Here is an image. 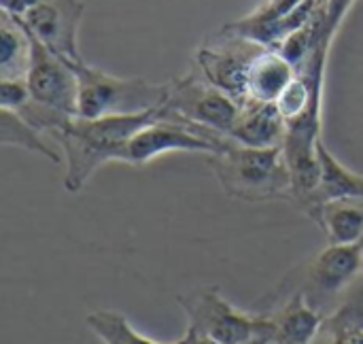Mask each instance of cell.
<instances>
[{
    "instance_id": "cell-1",
    "label": "cell",
    "mask_w": 363,
    "mask_h": 344,
    "mask_svg": "<svg viewBox=\"0 0 363 344\" xmlns=\"http://www.w3.org/2000/svg\"><path fill=\"white\" fill-rule=\"evenodd\" d=\"M162 109L125 115V117H102L83 119L74 117L53 138L62 145L66 155L64 189L79 194L89 179L108 162H123L130 140L149 123L157 121Z\"/></svg>"
},
{
    "instance_id": "cell-2",
    "label": "cell",
    "mask_w": 363,
    "mask_h": 344,
    "mask_svg": "<svg viewBox=\"0 0 363 344\" xmlns=\"http://www.w3.org/2000/svg\"><path fill=\"white\" fill-rule=\"evenodd\" d=\"M208 164L219 187L232 200H294L291 174L283 155V147L253 149L232 143L221 153L211 155Z\"/></svg>"
},
{
    "instance_id": "cell-3",
    "label": "cell",
    "mask_w": 363,
    "mask_h": 344,
    "mask_svg": "<svg viewBox=\"0 0 363 344\" xmlns=\"http://www.w3.org/2000/svg\"><path fill=\"white\" fill-rule=\"evenodd\" d=\"M79 79V117H125L157 111L166 104L170 81L151 83L143 77H117L89 66L85 60L72 64Z\"/></svg>"
},
{
    "instance_id": "cell-4",
    "label": "cell",
    "mask_w": 363,
    "mask_h": 344,
    "mask_svg": "<svg viewBox=\"0 0 363 344\" xmlns=\"http://www.w3.org/2000/svg\"><path fill=\"white\" fill-rule=\"evenodd\" d=\"M234 140L230 136L208 130L204 126L191 123L174 113H168L162 106L160 119L143 128L130 140L121 164L140 168L166 153H179V151L204 153L211 157L228 149Z\"/></svg>"
},
{
    "instance_id": "cell-5",
    "label": "cell",
    "mask_w": 363,
    "mask_h": 344,
    "mask_svg": "<svg viewBox=\"0 0 363 344\" xmlns=\"http://www.w3.org/2000/svg\"><path fill=\"white\" fill-rule=\"evenodd\" d=\"M270 47L221 28L217 36L196 49V70L238 104L247 102V79L255 60Z\"/></svg>"
},
{
    "instance_id": "cell-6",
    "label": "cell",
    "mask_w": 363,
    "mask_h": 344,
    "mask_svg": "<svg viewBox=\"0 0 363 344\" xmlns=\"http://www.w3.org/2000/svg\"><path fill=\"white\" fill-rule=\"evenodd\" d=\"M179 304L187 315V330L221 344H245L264 326L262 317L236 309L217 287L181 296Z\"/></svg>"
},
{
    "instance_id": "cell-7",
    "label": "cell",
    "mask_w": 363,
    "mask_h": 344,
    "mask_svg": "<svg viewBox=\"0 0 363 344\" xmlns=\"http://www.w3.org/2000/svg\"><path fill=\"white\" fill-rule=\"evenodd\" d=\"M164 109L191 123L204 126L230 136L238 119L240 104L225 91L211 85L196 68L185 77L170 81V91Z\"/></svg>"
},
{
    "instance_id": "cell-8",
    "label": "cell",
    "mask_w": 363,
    "mask_h": 344,
    "mask_svg": "<svg viewBox=\"0 0 363 344\" xmlns=\"http://www.w3.org/2000/svg\"><path fill=\"white\" fill-rule=\"evenodd\" d=\"M26 83L36 102L70 117H79V79L72 64L49 51L34 36Z\"/></svg>"
},
{
    "instance_id": "cell-9",
    "label": "cell",
    "mask_w": 363,
    "mask_h": 344,
    "mask_svg": "<svg viewBox=\"0 0 363 344\" xmlns=\"http://www.w3.org/2000/svg\"><path fill=\"white\" fill-rule=\"evenodd\" d=\"M83 17L85 4L81 0H47L19 21L49 51L77 64L83 62L79 53V28Z\"/></svg>"
},
{
    "instance_id": "cell-10",
    "label": "cell",
    "mask_w": 363,
    "mask_h": 344,
    "mask_svg": "<svg viewBox=\"0 0 363 344\" xmlns=\"http://www.w3.org/2000/svg\"><path fill=\"white\" fill-rule=\"evenodd\" d=\"M315 9L317 0H264L249 15L223 26V30L277 49L287 36L311 21Z\"/></svg>"
},
{
    "instance_id": "cell-11",
    "label": "cell",
    "mask_w": 363,
    "mask_h": 344,
    "mask_svg": "<svg viewBox=\"0 0 363 344\" xmlns=\"http://www.w3.org/2000/svg\"><path fill=\"white\" fill-rule=\"evenodd\" d=\"M363 270V245H328L308 264V283L319 296H338Z\"/></svg>"
},
{
    "instance_id": "cell-12",
    "label": "cell",
    "mask_w": 363,
    "mask_h": 344,
    "mask_svg": "<svg viewBox=\"0 0 363 344\" xmlns=\"http://www.w3.org/2000/svg\"><path fill=\"white\" fill-rule=\"evenodd\" d=\"M287 134V121L283 119L277 104L247 100L240 104L238 119L230 138L242 147L253 149H274L283 147Z\"/></svg>"
},
{
    "instance_id": "cell-13",
    "label": "cell",
    "mask_w": 363,
    "mask_h": 344,
    "mask_svg": "<svg viewBox=\"0 0 363 344\" xmlns=\"http://www.w3.org/2000/svg\"><path fill=\"white\" fill-rule=\"evenodd\" d=\"M325 234L328 245H363V198H334L306 213Z\"/></svg>"
},
{
    "instance_id": "cell-14",
    "label": "cell",
    "mask_w": 363,
    "mask_h": 344,
    "mask_svg": "<svg viewBox=\"0 0 363 344\" xmlns=\"http://www.w3.org/2000/svg\"><path fill=\"white\" fill-rule=\"evenodd\" d=\"M270 323L277 344H313L323 328L321 315L302 294L291 296Z\"/></svg>"
},
{
    "instance_id": "cell-15",
    "label": "cell",
    "mask_w": 363,
    "mask_h": 344,
    "mask_svg": "<svg viewBox=\"0 0 363 344\" xmlns=\"http://www.w3.org/2000/svg\"><path fill=\"white\" fill-rule=\"evenodd\" d=\"M296 74L298 70L277 49H266L251 66L247 79V100L274 104Z\"/></svg>"
},
{
    "instance_id": "cell-16",
    "label": "cell",
    "mask_w": 363,
    "mask_h": 344,
    "mask_svg": "<svg viewBox=\"0 0 363 344\" xmlns=\"http://www.w3.org/2000/svg\"><path fill=\"white\" fill-rule=\"evenodd\" d=\"M32 60V36L23 23L9 13H0V81H26Z\"/></svg>"
},
{
    "instance_id": "cell-17",
    "label": "cell",
    "mask_w": 363,
    "mask_h": 344,
    "mask_svg": "<svg viewBox=\"0 0 363 344\" xmlns=\"http://www.w3.org/2000/svg\"><path fill=\"white\" fill-rule=\"evenodd\" d=\"M0 145L38 153L55 166L62 164V155L43 138V132H38L28 121H23L17 113L6 109H0Z\"/></svg>"
},
{
    "instance_id": "cell-18",
    "label": "cell",
    "mask_w": 363,
    "mask_h": 344,
    "mask_svg": "<svg viewBox=\"0 0 363 344\" xmlns=\"http://www.w3.org/2000/svg\"><path fill=\"white\" fill-rule=\"evenodd\" d=\"M85 326L102 344H174L160 343L140 334L123 313L111 309L89 313L85 317Z\"/></svg>"
},
{
    "instance_id": "cell-19",
    "label": "cell",
    "mask_w": 363,
    "mask_h": 344,
    "mask_svg": "<svg viewBox=\"0 0 363 344\" xmlns=\"http://www.w3.org/2000/svg\"><path fill=\"white\" fill-rule=\"evenodd\" d=\"M317 338H323V344H363V313L351 309L338 313L328 326L323 321Z\"/></svg>"
},
{
    "instance_id": "cell-20",
    "label": "cell",
    "mask_w": 363,
    "mask_h": 344,
    "mask_svg": "<svg viewBox=\"0 0 363 344\" xmlns=\"http://www.w3.org/2000/svg\"><path fill=\"white\" fill-rule=\"evenodd\" d=\"M353 4H355V0H317V13L321 17L323 30L330 38L336 36L338 28L342 26L345 17Z\"/></svg>"
},
{
    "instance_id": "cell-21",
    "label": "cell",
    "mask_w": 363,
    "mask_h": 344,
    "mask_svg": "<svg viewBox=\"0 0 363 344\" xmlns=\"http://www.w3.org/2000/svg\"><path fill=\"white\" fill-rule=\"evenodd\" d=\"M28 98H30V89L23 79L21 81H11V79L0 81V109L15 111Z\"/></svg>"
},
{
    "instance_id": "cell-22",
    "label": "cell",
    "mask_w": 363,
    "mask_h": 344,
    "mask_svg": "<svg viewBox=\"0 0 363 344\" xmlns=\"http://www.w3.org/2000/svg\"><path fill=\"white\" fill-rule=\"evenodd\" d=\"M47 0H0V6L4 13H9L15 19H21L26 13H30L32 9H36L38 4H43Z\"/></svg>"
},
{
    "instance_id": "cell-23",
    "label": "cell",
    "mask_w": 363,
    "mask_h": 344,
    "mask_svg": "<svg viewBox=\"0 0 363 344\" xmlns=\"http://www.w3.org/2000/svg\"><path fill=\"white\" fill-rule=\"evenodd\" d=\"M187 332H189V336H191V344H221L217 343V340H213V338H208V336L196 334V332H191V330H187Z\"/></svg>"
},
{
    "instance_id": "cell-24",
    "label": "cell",
    "mask_w": 363,
    "mask_h": 344,
    "mask_svg": "<svg viewBox=\"0 0 363 344\" xmlns=\"http://www.w3.org/2000/svg\"><path fill=\"white\" fill-rule=\"evenodd\" d=\"M174 344H191V336H189V332H185L179 340H174Z\"/></svg>"
}]
</instances>
